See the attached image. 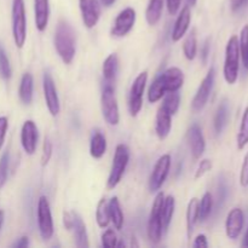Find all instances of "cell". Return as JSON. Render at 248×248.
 <instances>
[{"instance_id":"1","label":"cell","mask_w":248,"mask_h":248,"mask_svg":"<svg viewBox=\"0 0 248 248\" xmlns=\"http://www.w3.org/2000/svg\"><path fill=\"white\" fill-rule=\"evenodd\" d=\"M184 84V73L178 67H170L157 75L148 90V101L156 103L167 92L179 91Z\"/></svg>"},{"instance_id":"2","label":"cell","mask_w":248,"mask_h":248,"mask_svg":"<svg viewBox=\"0 0 248 248\" xmlns=\"http://www.w3.org/2000/svg\"><path fill=\"white\" fill-rule=\"evenodd\" d=\"M55 47L58 56L64 64H70L75 57V33L70 23L65 19H60L55 31Z\"/></svg>"},{"instance_id":"3","label":"cell","mask_w":248,"mask_h":248,"mask_svg":"<svg viewBox=\"0 0 248 248\" xmlns=\"http://www.w3.org/2000/svg\"><path fill=\"white\" fill-rule=\"evenodd\" d=\"M240 69V47L239 38L236 35L230 36L225 47V61L223 68V75L229 85H234L239 78Z\"/></svg>"},{"instance_id":"4","label":"cell","mask_w":248,"mask_h":248,"mask_svg":"<svg viewBox=\"0 0 248 248\" xmlns=\"http://www.w3.org/2000/svg\"><path fill=\"white\" fill-rule=\"evenodd\" d=\"M12 36L15 45L22 48L27 40V16L24 0H12Z\"/></svg>"},{"instance_id":"5","label":"cell","mask_w":248,"mask_h":248,"mask_svg":"<svg viewBox=\"0 0 248 248\" xmlns=\"http://www.w3.org/2000/svg\"><path fill=\"white\" fill-rule=\"evenodd\" d=\"M128 161H130V149L126 144L116 145L115 153H114L113 164H111L110 173H109L108 181H107V188L109 190L115 188L120 183L124 173L126 171Z\"/></svg>"},{"instance_id":"6","label":"cell","mask_w":248,"mask_h":248,"mask_svg":"<svg viewBox=\"0 0 248 248\" xmlns=\"http://www.w3.org/2000/svg\"><path fill=\"white\" fill-rule=\"evenodd\" d=\"M102 114L104 120L110 126H116L120 123V111H119L118 99L115 96V90L113 85L106 84L101 96Z\"/></svg>"},{"instance_id":"7","label":"cell","mask_w":248,"mask_h":248,"mask_svg":"<svg viewBox=\"0 0 248 248\" xmlns=\"http://www.w3.org/2000/svg\"><path fill=\"white\" fill-rule=\"evenodd\" d=\"M165 195L162 191H159L155 196L154 203H153L152 211L149 215V220H148V229L147 234L150 241L153 244H159L161 241L162 236V225H161V208L164 203Z\"/></svg>"},{"instance_id":"8","label":"cell","mask_w":248,"mask_h":248,"mask_svg":"<svg viewBox=\"0 0 248 248\" xmlns=\"http://www.w3.org/2000/svg\"><path fill=\"white\" fill-rule=\"evenodd\" d=\"M36 217H38L39 234L44 241H48L53 236V220L52 213H51V206L46 196H40L38 200V210H36Z\"/></svg>"},{"instance_id":"9","label":"cell","mask_w":248,"mask_h":248,"mask_svg":"<svg viewBox=\"0 0 248 248\" xmlns=\"http://www.w3.org/2000/svg\"><path fill=\"white\" fill-rule=\"evenodd\" d=\"M148 81V72L144 70L133 80V84L130 89V96H128V111L131 116H137L143 107V93H144L145 86Z\"/></svg>"},{"instance_id":"10","label":"cell","mask_w":248,"mask_h":248,"mask_svg":"<svg viewBox=\"0 0 248 248\" xmlns=\"http://www.w3.org/2000/svg\"><path fill=\"white\" fill-rule=\"evenodd\" d=\"M215 80H216V69L215 68H210L201 81L200 86H199L198 91H196L195 96H194L193 102H191V109L194 113H200L207 104L208 99H210L211 92H212L213 86H215Z\"/></svg>"},{"instance_id":"11","label":"cell","mask_w":248,"mask_h":248,"mask_svg":"<svg viewBox=\"0 0 248 248\" xmlns=\"http://www.w3.org/2000/svg\"><path fill=\"white\" fill-rule=\"evenodd\" d=\"M171 164L172 159L170 154H164L157 159L156 164L154 165V169L150 173L149 182H148L149 190L152 193H156L164 186L165 181H166L167 176L170 173V170H171Z\"/></svg>"},{"instance_id":"12","label":"cell","mask_w":248,"mask_h":248,"mask_svg":"<svg viewBox=\"0 0 248 248\" xmlns=\"http://www.w3.org/2000/svg\"><path fill=\"white\" fill-rule=\"evenodd\" d=\"M136 18H137V15H136L135 9L132 7L124 9L123 11L119 12L113 26H111L110 35L114 38H124L125 35H127L135 26Z\"/></svg>"},{"instance_id":"13","label":"cell","mask_w":248,"mask_h":248,"mask_svg":"<svg viewBox=\"0 0 248 248\" xmlns=\"http://www.w3.org/2000/svg\"><path fill=\"white\" fill-rule=\"evenodd\" d=\"M43 90L44 98H45L46 107L52 116H57L61 111L60 97H58L57 89H56L55 81L48 72H45L43 75Z\"/></svg>"},{"instance_id":"14","label":"cell","mask_w":248,"mask_h":248,"mask_svg":"<svg viewBox=\"0 0 248 248\" xmlns=\"http://www.w3.org/2000/svg\"><path fill=\"white\" fill-rule=\"evenodd\" d=\"M82 23L87 29L97 26L101 17V1L99 0H79Z\"/></svg>"},{"instance_id":"15","label":"cell","mask_w":248,"mask_h":248,"mask_svg":"<svg viewBox=\"0 0 248 248\" xmlns=\"http://www.w3.org/2000/svg\"><path fill=\"white\" fill-rule=\"evenodd\" d=\"M39 132L36 124L33 120H27L21 128V144L26 154L33 155L38 147Z\"/></svg>"},{"instance_id":"16","label":"cell","mask_w":248,"mask_h":248,"mask_svg":"<svg viewBox=\"0 0 248 248\" xmlns=\"http://www.w3.org/2000/svg\"><path fill=\"white\" fill-rule=\"evenodd\" d=\"M245 215L244 211L239 207L230 210L225 220V232L230 240H236L244 229Z\"/></svg>"},{"instance_id":"17","label":"cell","mask_w":248,"mask_h":248,"mask_svg":"<svg viewBox=\"0 0 248 248\" xmlns=\"http://www.w3.org/2000/svg\"><path fill=\"white\" fill-rule=\"evenodd\" d=\"M188 142L189 147H190L191 154H193L194 159L199 160L203 155L206 149V142L205 137H203L202 130L198 124H193L188 130Z\"/></svg>"},{"instance_id":"18","label":"cell","mask_w":248,"mask_h":248,"mask_svg":"<svg viewBox=\"0 0 248 248\" xmlns=\"http://www.w3.org/2000/svg\"><path fill=\"white\" fill-rule=\"evenodd\" d=\"M191 22V11L190 6L186 5V6L182 7L181 12H179L178 17H177L176 22H174L173 31H172V41L177 43V41L182 40L184 35L188 31L189 26H190Z\"/></svg>"},{"instance_id":"19","label":"cell","mask_w":248,"mask_h":248,"mask_svg":"<svg viewBox=\"0 0 248 248\" xmlns=\"http://www.w3.org/2000/svg\"><path fill=\"white\" fill-rule=\"evenodd\" d=\"M50 18V0H34V19L39 31L47 28Z\"/></svg>"},{"instance_id":"20","label":"cell","mask_w":248,"mask_h":248,"mask_svg":"<svg viewBox=\"0 0 248 248\" xmlns=\"http://www.w3.org/2000/svg\"><path fill=\"white\" fill-rule=\"evenodd\" d=\"M72 216L73 227L70 232H73V234H74L75 246L79 248H89V236H87L86 225H85L84 220H82V218L77 212H72Z\"/></svg>"},{"instance_id":"21","label":"cell","mask_w":248,"mask_h":248,"mask_svg":"<svg viewBox=\"0 0 248 248\" xmlns=\"http://www.w3.org/2000/svg\"><path fill=\"white\" fill-rule=\"evenodd\" d=\"M172 128V115L167 113L162 107H160L156 113V120H155V132L160 140H165L170 135Z\"/></svg>"},{"instance_id":"22","label":"cell","mask_w":248,"mask_h":248,"mask_svg":"<svg viewBox=\"0 0 248 248\" xmlns=\"http://www.w3.org/2000/svg\"><path fill=\"white\" fill-rule=\"evenodd\" d=\"M230 114V107L229 102L227 99H223L220 104L218 106L217 111H216L215 119H213V128H215L216 135H220L223 130L227 126L228 120H229Z\"/></svg>"},{"instance_id":"23","label":"cell","mask_w":248,"mask_h":248,"mask_svg":"<svg viewBox=\"0 0 248 248\" xmlns=\"http://www.w3.org/2000/svg\"><path fill=\"white\" fill-rule=\"evenodd\" d=\"M33 92H34V79L31 73H24L19 82L18 96L23 104L29 106L33 102Z\"/></svg>"},{"instance_id":"24","label":"cell","mask_w":248,"mask_h":248,"mask_svg":"<svg viewBox=\"0 0 248 248\" xmlns=\"http://www.w3.org/2000/svg\"><path fill=\"white\" fill-rule=\"evenodd\" d=\"M107 152V138L101 131H94L90 140V154L93 159H101Z\"/></svg>"},{"instance_id":"25","label":"cell","mask_w":248,"mask_h":248,"mask_svg":"<svg viewBox=\"0 0 248 248\" xmlns=\"http://www.w3.org/2000/svg\"><path fill=\"white\" fill-rule=\"evenodd\" d=\"M174 208H176V200H174V196H165L164 203H162L161 208V225L162 232H164V234L169 230L170 224H171L172 218H173L174 215Z\"/></svg>"},{"instance_id":"26","label":"cell","mask_w":248,"mask_h":248,"mask_svg":"<svg viewBox=\"0 0 248 248\" xmlns=\"http://www.w3.org/2000/svg\"><path fill=\"white\" fill-rule=\"evenodd\" d=\"M103 78L106 80V84H113L116 79V75L119 72V58L115 53H111L104 60L103 68Z\"/></svg>"},{"instance_id":"27","label":"cell","mask_w":248,"mask_h":248,"mask_svg":"<svg viewBox=\"0 0 248 248\" xmlns=\"http://www.w3.org/2000/svg\"><path fill=\"white\" fill-rule=\"evenodd\" d=\"M165 0H149L147 10H145V19L149 26H155L161 19L164 11Z\"/></svg>"},{"instance_id":"28","label":"cell","mask_w":248,"mask_h":248,"mask_svg":"<svg viewBox=\"0 0 248 248\" xmlns=\"http://www.w3.org/2000/svg\"><path fill=\"white\" fill-rule=\"evenodd\" d=\"M109 216H110V222L113 223L116 230H121L124 227V212L121 210L120 201L118 196H114L108 201Z\"/></svg>"},{"instance_id":"29","label":"cell","mask_w":248,"mask_h":248,"mask_svg":"<svg viewBox=\"0 0 248 248\" xmlns=\"http://www.w3.org/2000/svg\"><path fill=\"white\" fill-rule=\"evenodd\" d=\"M199 222V200L193 198L188 203L186 207V234L188 239H190L194 232L196 223Z\"/></svg>"},{"instance_id":"30","label":"cell","mask_w":248,"mask_h":248,"mask_svg":"<svg viewBox=\"0 0 248 248\" xmlns=\"http://www.w3.org/2000/svg\"><path fill=\"white\" fill-rule=\"evenodd\" d=\"M213 206H215V200L211 193H205L199 201V222H205L212 215Z\"/></svg>"},{"instance_id":"31","label":"cell","mask_w":248,"mask_h":248,"mask_svg":"<svg viewBox=\"0 0 248 248\" xmlns=\"http://www.w3.org/2000/svg\"><path fill=\"white\" fill-rule=\"evenodd\" d=\"M179 106H181V94L178 93V91H174L167 92L165 94L164 101H162V104L160 107H162L167 113L173 116L178 111Z\"/></svg>"},{"instance_id":"32","label":"cell","mask_w":248,"mask_h":248,"mask_svg":"<svg viewBox=\"0 0 248 248\" xmlns=\"http://www.w3.org/2000/svg\"><path fill=\"white\" fill-rule=\"evenodd\" d=\"M96 222L99 228H107L110 223V216H109L108 201L106 198H102L97 203L96 208Z\"/></svg>"},{"instance_id":"33","label":"cell","mask_w":248,"mask_h":248,"mask_svg":"<svg viewBox=\"0 0 248 248\" xmlns=\"http://www.w3.org/2000/svg\"><path fill=\"white\" fill-rule=\"evenodd\" d=\"M183 53L188 61L195 60L196 53H198V39H196L195 29H193L184 40Z\"/></svg>"},{"instance_id":"34","label":"cell","mask_w":248,"mask_h":248,"mask_svg":"<svg viewBox=\"0 0 248 248\" xmlns=\"http://www.w3.org/2000/svg\"><path fill=\"white\" fill-rule=\"evenodd\" d=\"M236 142L237 148L240 150L245 149V147L248 144V107H246L244 114H242L241 125H240L239 133H237Z\"/></svg>"},{"instance_id":"35","label":"cell","mask_w":248,"mask_h":248,"mask_svg":"<svg viewBox=\"0 0 248 248\" xmlns=\"http://www.w3.org/2000/svg\"><path fill=\"white\" fill-rule=\"evenodd\" d=\"M239 47H240V57H241L244 67L248 70V24L241 29L239 39Z\"/></svg>"},{"instance_id":"36","label":"cell","mask_w":248,"mask_h":248,"mask_svg":"<svg viewBox=\"0 0 248 248\" xmlns=\"http://www.w3.org/2000/svg\"><path fill=\"white\" fill-rule=\"evenodd\" d=\"M0 75L5 80H9L12 75L9 57H7L6 52H5V50L1 46H0Z\"/></svg>"},{"instance_id":"37","label":"cell","mask_w":248,"mask_h":248,"mask_svg":"<svg viewBox=\"0 0 248 248\" xmlns=\"http://www.w3.org/2000/svg\"><path fill=\"white\" fill-rule=\"evenodd\" d=\"M9 165H10V153L5 152L0 157V189L6 184L7 176H9Z\"/></svg>"},{"instance_id":"38","label":"cell","mask_w":248,"mask_h":248,"mask_svg":"<svg viewBox=\"0 0 248 248\" xmlns=\"http://www.w3.org/2000/svg\"><path fill=\"white\" fill-rule=\"evenodd\" d=\"M52 153H53L52 143H51L50 138L45 137V140H44V144H43V153H41V166L45 167L46 165L50 162L51 157H52Z\"/></svg>"},{"instance_id":"39","label":"cell","mask_w":248,"mask_h":248,"mask_svg":"<svg viewBox=\"0 0 248 248\" xmlns=\"http://www.w3.org/2000/svg\"><path fill=\"white\" fill-rule=\"evenodd\" d=\"M118 244V236L116 232L113 229H107L106 232L102 234V246L107 248L116 247Z\"/></svg>"},{"instance_id":"40","label":"cell","mask_w":248,"mask_h":248,"mask_svg":"<svg viewBox=\"0 0 248 248\" xmlns=\"http://www.w3.org/2000/svg\"><path fill=\"white\" fill-rule=\"evenodd\" d=\"M228 196V186L225 179H220L218 183V190H217V208H220L223 203L225 202Z\"/></svg>"},{"instance_id":"41","label":"cell","mask_w":248,"mask_h":248,"mask_svg":"<svg viewBox=\"0 0 248 248\" xmlns=\"http://www.w3.org/2000/svg\"><path fill=\"white\" fill-rule=\"evenodd\" d=\"M212 166H213L212 161H211L210 159L201 160L200 164H199L198 170H196V172H195V179H199V178H201V177L205 176L208 171H211Z\"/></svg>"},{"instance_id":"42","label":"cell","mask_w":248,"mask_h":248,"mask_svg":"<svg viewBox=\"0 0 248 248\" xmlns=\"http://www.w3.org/2000/svg\"><path fill=\"white\" fill-rule=\"evenodd\" d=\"M240 186L242 188H247L248 186V153L245 155L241 171H240Z\"/></svg>"},{"instance_id":"43","label":"cell","mask_w":248,"mask_h":248,"mask_svg":"<svg viewBox=\"0 0 248 248\" xmlns=\"http://www.w3.org/2000/svg\"><path fill=\"white\" fill-rule=\"evenodd\" d=\"M7 128H9V120H7L6 116H0V150L4 145Z\"/></svg>"},{"instance_id":"44","label":"cell","mask_w":248,"mask_h":248,"mask_svg":"<svg viewBox=\"0 0 248 248\" xmlns=\"http://www.w3.org/2000/svg\"><path fill=\"white\" fill-rule=\"evenodd\" d=\"M182 5V0H166V6L169 10L170 15H176L179 11Z\"/></svg>"},{"instance_id":"45","label":"cell","mask_w":248,"mask_h":248,"mask_svg":"<svg viewBox=\"0 0 248 248\" xmlns=\"http://www.w3.org/2000/svg\"><path fill=\"white\" fill-rule=\"evenodd\" d=\"M194 248H207L208 247V241H207V237L206 235L200 234L195 237L194 240V244H193Z\"/></svg>"},{"instance_id":"46","label":"cell","mask_w":248,"mask_h":248,"mask_svg":"<svg viewBox=\"0 0 248 248\" xmlns=\"http://www.w3.org/2000/svg\"><path fill=\"white\" fill-rule=\"evenodd\" d=\"M210 48H211L210 39H207V40L205 41V44H203L202 48H201V61H202L203 64H205V63L207 62L208 55H210Z\"/></svg>"},{"instance_id":"47","label":"cell","mask_w":248,"mask_h":248,"mask_svg":"<svg viewBox=\"0 0 248 248\" xmlns=\"http://www.w3.org/2000/svg\"><path fill=\"white\" fill-rule=\"evenodd\" d=\"M248 4V0H230V6L234 12H237Z\"/></svg>"},{"instance_id":"48","label":"cell","mask_w":248,"mask_h":248,"mask_svg":"<svg viewBox=\"0 0 248 248\" xmlns=\"http://www.w3.org/2000/svg\"><path fill=\"white\" fill-rule=\"evenodd\" d=\"M12 248H27L29 247V237L28 236H22L17 240L16 242L11 245Z\"/></svg>"},{"instance_id":"49","label":"cell","mask_w":248,"mask_h":248,"mask_svg":"<svg viewBox=\"0 0 248 248\" xmlns=\"http://www.w3.org/2000/svg\"><path fill=\"white\" fill-rule=\"evenodd\" d=\"M63 224L67 230H72L73 227V216L72 212H63Z\"/></svg>"},{"instance_id":"50","label":"cell","mask_w":248,"mask_h":248,"mask_svg":"<svg viewBox=\"0 0 248 248\" xmlns=\"http://www.w3.org/2000/svg\"><path fill=\"white\" fill-rule=\"evenodd\" d=\"M115 1L116 0H101V4L103 5V6L109 7V6H111V5H113Z\"/></svg>"},{"instance_id":"51","label":"cell","mask_w":248,"mask_h":248,"mask_svg":"<svg viewBox=\"0 0 248 248\" xmlns=\"http://www.w3.org/2000/svg\"><path fill=\"white\" fill-rule=\"evenodd\" d=\"M242 247L248 248V228H247L246 234H245V236H244V240H242Z\"/></svg>"},{"instance_id":"52","label":"cell","mask_w":248,"mask_h":248,"mask_svg":"<svg viewBox=\"0 0 248 248\" xmlns=\"http://www.w3.org/2000/svg\"><path fill=\"white\" fill-rule=\"evenodd\" d=\"M2 224H4V212L0 211V230H1Z\"/></svg>"},{"instance_id":"53","label":"cell","mask_w":248,"mask_h":248,"mask_svg":"<svg viewBox=\"0 0 248 248\" xmlns=\"http://www.w3.org/2000/svg\"><path fill=\"white\" fill-rule=\"evenodd\" d=\"M196 1H198V0H188L189 5H191V6H194V5L196 4Z\"/></svg>"}]
</instances>
